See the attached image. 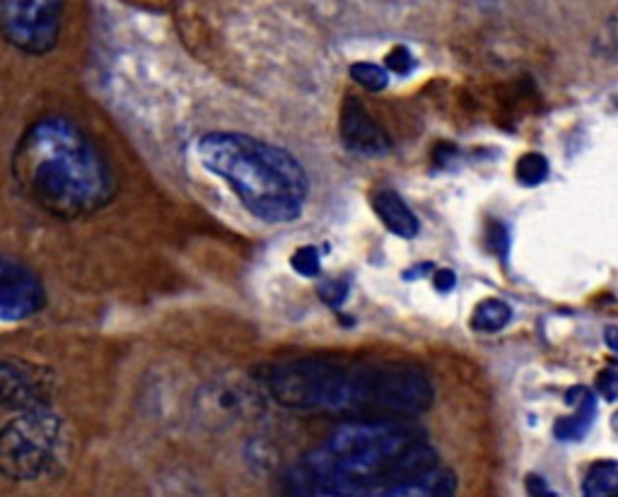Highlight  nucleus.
I'll use <instances>...</instances> for the list:
<instances>
[{
	"mask_svg": "<svg viewBox=\"0 0 618 497\" xmlns=\"http://www.w3.org/2000/svg\"><path fill=\"white\" fill-rule=\"evenodd\" d=\"M264 384L292 411L421 415L432 406L425 372L406 362H344L295 358L264 367Z\"/></svg>",
	"mask_w": 618,
	"mask_h": 497,
	"instance_id": "1",
	"label": "nucleus"
},
{
	"mask_svg": "<svg viewBox=\"0 0 618 497\" xmlns=\"http://www.w3.org/2000/svg\"><path fill=\"white\" fill-rule=\"evenodd\" d=\"M10 174L22 196L56 220L99 213L116 196L112 164L68 116L32 121L15 143Z\"/></svg>",
	"mask_w": 618,
	"mask_h": 497,
	"instance_id": "2",
	"label": "nucleus"
},
{
	"mask_svg": "<svg viewBox=\"0 0 618 497\" xmlns=\"http://www.w3.org/2000/svg\"><path fill=\"white\" fill-rule=\"evenodd\" d=\"M196 153L203 170L227 181L247 213L261 223H292L307 206V172L283 147L244 133L215 130L198 140Z\"/></svg>",
	"mask_w": 618,
	"mask_h": 497,
	"instance_id": "3",
	"label": "nucleus"
},
{
	"mask_svg": "<svg viewBox=\"0 0 618 497\" xmlns=\"http://www.w3.org/2000/svg\"><path fill=\"white\" fill-rule=\"evenodd\" d=\"M68 454V430L53 406L12 413L0 428V478L36 483L53 476Z\"/></svg>",
	"mask_w": 618,
	"mask_h": 497,
	"instance_id": "4",
	"label": "nucleus"
},
{
	"mask_svg": "<svg viewBox=\"0 0 618 497\" xmlns=\"http://www.w3.org/2000/svg\"><path fill=\"white\" fill-rule=\"evenodd\" d=\"M63 32V0H0V36L25 56H46Z\"/></svg>",
	"mask_w": 618,
	"mask_h": 497,
	"instance_id": "5",
	"label": "nucleus"
},
{
	"mask_svg": "<svg viewBox=\"0 0 618 497\" xmlns=\"http://www.w3.org/2000/svg\"><path fill=\"white\" fill-rule=\"evenodd\" d=\"M56 372L18 355H0V413L53 406Z\"/></svg>",
	"mask_w": 618,
	"mask_h": 497,
	"instance_id": "6",
	"label": "nucleus"
},
{
	"mask_svg": "<svg viewBox=\"0 0 618 497\" xmlns=\"http://www.w3.org/2000/svg\"><path fill=\"white\" fill-rule=\"evenodd\" d=\"M46 288L35 268L0 254V324H20L46 307Z\"/></svg>",
	"mask_w": 618,
	"mask_h": 497,
	"instance_id": "7",
	"label": "nucleus"
},
{
	"mask_svg": "<svg viewBox=\"0 0 618 497\" xmlns=\"http://www.w3.org/2000/svg\"><path fill=\"white\" fill-rule=\"evenodd\" d=\"M341 138L351 153L365 154V157H377V154L389 153L392 147L384 129L369 116L358 97H345L344 109H341Z\"/></svg>",
	"mask_w": 618,
	"mask_h": 497,
	"instance_id": "8",
	"label": "nucleus"
},
{
	"mask_svg": "<svg viewBox=\"0 0 618 497\" xmlns=\"http://www.w3.org/2000/svg\"><path fill=\"white\" fill-rule=\"evenodd\" d=\"M372 208H375V213H377L386 230L396 234V237H401V240H413L421 232V223H418L416 213L406 206V201L396 191L384 189L375 193Z\"/></svg>",
	"mask_w": 618,
	"mask_h": 497,
	"instance_id": "9",
	"label": "nucleus"
},
{
	"mask_svg": "<svg viewBox=\"0 0 618 497\" xmlns=\"http://www.w3.org/2000/svg\"><path fill=\"white\" fill-rule=\"evenodd\" d=\"M566 401L575 408V413L556 422V438L563 442H577L590 432L597 421V398L587 386H575L567 391Z\"/></svg>",
	"mask_w": 618,
	"mask_h": 497,
	"instance_id": "10",
	"label": "nucleus"
},
{
	"mask_svg": "<svg viewBox=\"0 0 618 497\" xmlns=\"http://www.w3.org/2000/svg\"><path fill=\"white\" fill-rule=\"evenodd\" d=\"M456 476L449 469L432 466L421 476H416L404 483H396L392 488L382 490V495L389 497H449L456 493Z\"/></svg>",
	"mask_w": 618,
	"mask_h": 497,
	"instance_id": "11",
	"label": "nucleus"
},
{
	"mask_svg": "<svg viewBox=\"0 0 618 497\" xmlns=\"http://www.w3.org/2000/svg\"><path fill=\"white\" fill-rule=\"evenodd\" d=\"M512 319V307L503 300H486L473 309L471 326L481 334H498Z\"/></svg>",
	"mask_w": 618,
	"mask_h": 497,
	"instance_id": "12",
	"label": "nucleus"
},
{
	"mask_svg": "<svg viewBox=\"0 0 618 497\" xmlns=\"http://www.w3.org/2000/svg\"><path fill=\"white\" fill-rule=\"evenodd\" d=\"M618 490V463L599 462L587 471L582 483V493L587 497H611Z\"/></svg>",
	"mask_w": 618,
	"mask_h": 497,
	"instance_id": "13",
	"label": "nucleus"
},
{
	"mask_svg": "<svg viewBox=\"0 0 618 497\" xmlns=\"http://www.w3.org/2000/svg\"><path fill=\"white\" fill-rule=\"evenodd\" d=\"M549 177V160L541 153H527L517 160V179L524 186H539Z\"/></svg>",
	"mask_w": 618,
	"mask_h": 497,
	"instance_id": "14",
	"label": "nucleus"
},
{
	"mask_svg": "<svg viewBox=\"0 0 618 497\" xmlns=\"http://www.w3.org/2000/svg\"><path fill=\"white\" fill-rule=\"evenodd\" d=\"M351 77L353 83H358L369 92H379L389 85V70L384 66H377V63H353Z\"/></svg>",
	"mask_w": 618,
	"mask_h": 497,
	"instance_id": "15",
	"label": "nucleus"
},
{
	"mask_svg": "<svg viewBox=\"0 0 618 497\" xmlns=\"http://www.w3.org/2000/svg\"><path fill=\"white\" fill-rule=\"evenodd\" d=\"M290 266L302 278H314V275L321 273V256H319L317 247L305 244V247L295 248V254L290 256Z\"/></svg>",
	"mask_w": 618,
	"mask_h": 497,
	"instance_id": "16",
	"label": "nucleus"
},
{
	"mask_svg": "<svg viewBox=\"0 0 618 497\" xmlns=\"http://www.w3.org/2000/svg\"><path fill=\"white\" fill-rule=\"evenodd\" d=\"M384 66L386 70H394L399 75H408L413 66H416V59H413V53L406 46H394L392 51L386 53Z\"/></svg>",
	"mask_w": 618,
	"mask_h": 497,
	"instance_id": "17",
	"label": "nucleus"
},
{
	"mask_svg": "<svg viewBox=\"0 0 618 497\" xmlns=\"http://www.w3.org/2000/svg\"><path fill=\"white\" fill-rule=\"evenodd\" d=\"M319 297L327 302L329 307H341L348 297V280H324L319 285Z\"/></svg>",
	"mask_w": 618,
	"mask_h": 497,
	"instance_id": "18",
	"label": "nucleus"
},
{
	"mask_svg": "<svg viewBox=\"0 0 618 497\" xmlns=\"http://www.w3.org/2000/svg\"><path fill=\"white\" fill-rule=\"evenodd\" d=\"M488 248H493L500 258L507 256V247H510V240H507V227L500 223L488 225V240H486Z\"/></svg>",
	"mask_w": 618,
	"mask_h": 497,
	"instance_id": "19",
	"label": "nucleus"
},
{
	"mask_svg": "<svg viewBox=\"0 0 618 497\" xmlns=\"http://www.w3.org/2000/svg\"><path fill=\"white\" fill-rule=\"evenodd\" d=\"M597 386H599V394H604V398H606V401H616V394H618L616 369L609 367V369H604V372H599V377H597Z\"/></svg>",
	"mask_w": 618,
	"mask_h": 497,
	"instance_id": "20",
	"label": "nucleus"
},
{
	"mask_svg": "<svg viewBox=\"0 0 618 497\" xmlns=\"http://www.w3.org/2000/svg\"><path fill=\"white\" fill-rule=\"evenodd\" d=\"M432 283H435V290L442 292V295H447V292L455 290L456 273L455 271H449V268L435 271V273H432Z\"/></svg>",
	"mask_w": 618,
	"mask_h": 497,
	"instance_id": "21",
	"label": "nucleus"
},
{
	"mask_svg": "<svg viewBox=\"0 0 618 497\" xmlns=\"http://www.w3.org/2000/svg\"><path fill=\"white\" fill-rule=\"evenodd\" d=\"M527 490H529V495H549V497H553V493H551L549 485H546V480L541 478V476H536V473H532V476H527Z\"/></svg>",
	"mask_w": 618,
	"mask_h": 497,
	"instance_id": "22",
	"label": "nucleus"
},
{
	"mask_svg": "<svg viewBox=\"0 0 618 497\" xmlns=\"http://www.w3.org/2000/svg\"><path fill=\"white\" fill-rule=\"evenodd\" d=\"M430 271H435V268H432V264H418V266H413V268H408V271H404V280H416L418 275L430 273Z\"/></svg>",
	"mask_w": 618,
	"mask_h": 497,
	"instance_id": "23",
	"label": "nucleus"
},
{
	"mask_svg": "<svg viewBox=\"0 0 618 497\" xmlns=\"http://www.w3.org/2000/svg\"><path fill=\"white\" fill-rule=\"evenodd\" d=\"M614 335H616V328H614V326H609V328H606V341H609L611 351H616V348H618L616 338H614Z\"/></svg>",
	"mask_w": 618,
	"mask_h": 497,
	"instance_id": "24",
	"label": "nucleus"
}]
</instances>
